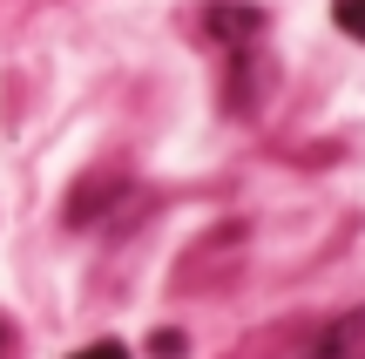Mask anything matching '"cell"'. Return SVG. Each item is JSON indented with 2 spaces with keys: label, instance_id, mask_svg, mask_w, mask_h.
I'll return each instance as SVG.
<instances>
[{
  "label": "cell",
  "instance_id": "6da1fadb",
  "mask_svg": "<svg viewBox=\"0 0 365 359\" xmlns=\"http://www.w3.org/2000/svg\"><path fill=\"white\" fill-rule=\"evenodd\" d=\"M304 359H365V305L345 312V319H331L325 333L312 339V353Z\"/></svg>",
  "mask_w": 365,
  "mask_h": 359
},
{
  "label": "cell",
  "instance_id": "7a4b0ae2",
  "mask_svg": "<svg viewBox=\"0 0 365 359\" xmlns=\"http://www.w3.org/2000/svg\"><path fill=\"white\" fill-rule=\"evenodd\" d=\"M331 21H339V34L365 41V0H331Z\"/></svg>",
  "mask_w": 365,
  "mask_h": 359
},
{
  "label": "cell",
  "instance_id": "3957f363",
  "mask_svg": "<svg viewBox=\"0 0 365 359\" xmlns=\"http://www.w3.org/2000/svg\"><path fill=\"white\" fill-rule=\"evenodd\" d=\"M149 353H156V359H176L182 353V333H156V339H149Z\"/></svg>",
  "mask_w": 365,
  "mask_h": 359
},
{
  "label": "cell",
  "instance_id": "277c9868",
  "mask_svg": "<svg viewBox=\"0 0 365 359\" xmlns=\"http://www.w3.org/2000/svg\"><path fill=\"white\" fill-rule=\"evenodd\" d=\"M75 359H129V346H115V339H102V346H81Z\"/></svg>",
  "mask_w": 365,
  "mask_h": 359
},
{
  "label": "cell",
  "instance_id": "5b68a950",
  "mask_svg": "<svg viewBox=\"0 0 365 359\" xmlns=\"http://www.w3.org/2000/svg\"><path fill=\"white\" fill-rule=\"evenodd\" d=\"M0 346H7V325H0Z\"/></svg>",
  "mask_w": 365,
  "mask_h": 359
}]
</instances>
